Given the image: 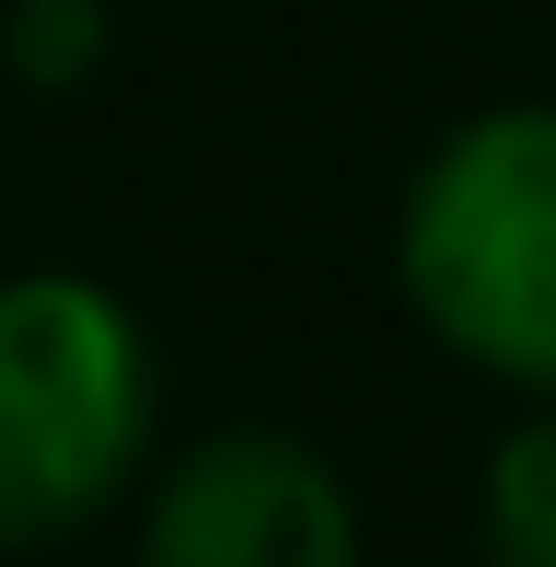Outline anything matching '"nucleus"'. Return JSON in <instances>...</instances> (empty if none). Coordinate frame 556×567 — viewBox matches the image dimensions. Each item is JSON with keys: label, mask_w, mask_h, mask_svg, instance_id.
<instances>
[{"label": "nucleus", "mask_w": 556, "mask_h": 567, "mask_svg": "<svg viewBox=\"0 0 556 567\" xmlns=\"http://www.w3.org/2000/svg\"><path fill=\"white\" fill-rule=\"evenodd\" d=\"M151 337L105 278H0V545H70L82 522H105L151 463Z\"/></svg>", "instance_id": "obj_2"}, {"label": "nucleus", "mask_w": 556, "mask_h": 567, "mask_svg": "<svg viewBox=\"0 0 556 567\" xmlns=\"http://www.w3.org/2000/svg\"><path fill=\"white\" fill-rule=\"evenodd\" d=\"M475 556L487 567H556V405L498 429L487 475H475Z\"/></svg>", "instance_id": "obj_4"}, {"label": "nucleus", "mask_w": 556, "mask_h": 567, "mask_svg": "<svg viewBox=\"0 0 556 567\" xmlns=\"http://www.w3.org/2000/svg\"><path fill=\"white\" fill-rule=\"evenodd\" d=\"M394 290L464 371L556 405V105H475L418 151Z\"/></svg>", "instance_id": "obj_1"}, {"label": "nucleus", "mask_w": 556, "mask_h": 567, "mask_svg": "<svg viewBox=\"0 0 556 567\" xmlns=\"http://www.w3.org/2000/svg\"><path fill=\"white\" fill-rule=\"evenodd\" d=\"M23 59V82H70V70L105 47V12L93 0H12V35H0Z\"/></svg>", "instance_id": "obj_5"}, {"label": "nucleus", "mask_w": 556, "mask_h": 567, "mask_svg": "<svg viewBox=\"0 0 556 567\" xmlns=\"http://www.w3.org/2000/svg\"><path fill=\"white\" fill-rule=\"evenodd\" d=\"M140 567H360V498L301 429L233 417L151 475Z\"/></svg>", "instance_id": "obj_3"}]
</instances>
